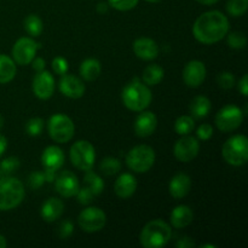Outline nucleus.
<instances>
[{
  "mask_svg": "<svg viewBox=\"0 0 248 248\" xmlns=\"http://www.w3.org/2000/svg\"><path fill=\"white\" fill-rule=\"evenodd\" d=\"M206 65L201 61H190L183 70L184 84L189 87H199L206 79Z\"/></svg>",
  "mask_w": 248,
  "mask_h": 248,
  "instance_id": "2eb2a0df",
  "label": "nucleus"
},
{
  "mask_svg": "<svg viewBox=\"0 0 248 248\" xmlns=\"http://www.w3.org/2000/svg\"><path fill=\"white\" fill-rule=\"evenodd\" d=\"M93 196L94 195L92 194V191L90 190L87 186H84V188H79V190H78V193H77L78 201H79V203H81V205H84V206L91 203Z\"/></svg>",
  "mask_w": 248,
  "mask_h": 248,
  "instance_id": "a19ab883",
  "label": "nucleus"
},
{
  "mask_svg": "<svg viewBox=\"0 0 248 248\" xmlns=\"http://www.w3.org/2000/svg\"><path fill=\"white\" fill-rule=\"evenodd\" d=\"M191 189V178L186 173L174 174L170 181L169 190L172 198L174 199H183L189 194Z\"/></svg>",
  "mask_w": 248,
  "mask_h": 248,
  "instance_id": "aec40b11",
  "label": "nucleus"
},
{
  "mask_svg": "<svg viewBox=\"0 0 248 248\" xmlns=\"http://www.w3.org/2000/svg\"><path fill=\"white\" fill-rule=\"evenodd\" d=\"M165 77V70L161 65L159 64H149L143 72V81H144L145 85L148 86H156L157 84L162 81Z\"/></svg>",
  "mask_w": 248,
  "mask_h": 248,
  "instance_id": "bb28decb",
  "label": "nucleus"
},
{
  "mask_svg": "<svg viewBox=\"0 0 248 248\" xmlns=\"http://www.w3.org/2000/svg\"><path fill=\"white\" fill-rule=\"evenodd\" d=\"M222 154L232 166H242L248 160V140L244 135H235L224 143Z\"/></svg>",
  "mask_w": 248,
  "mask_h": 248,
  "instance_id": "39448f33",
  "label": "nucleus"
},
{
  "mask_svg": "<svg viewBox=\"0 0 248 248\" xmlns=\"http://www.w3.org/2000/svg\"><path fill=\"white\" fill-rule=\"evenodd\" d=\"M230 23L223 12L212 10L196 18L193 26V34L198 41L205 45H212L224 39L229 33Z\"/></svg>",
  "mask_w": 248,
  "mask_h": 248,
  "instance_id": "f257e3e1",
  "label": "nucleus"
},
{
  "mask_svg": "<svg viewBox=\"0 0 248 248\" xmlns=\"http://www.w3.org/2000/svg\"><path fill=\"white\" fill-rule=\"evenodd\" d=\"M45 126V121L41 118H31L27 121L26 124V131L29 136L31 137H38L41 135Z\"/></svg>",
  "mask_w": 248,
  "mask_h": 248,
  "instance_id": "f704fd0d",
  "label": "nucleus"
},
{
  "mask_svg": "<svg viewBox=\"0 0 248 248\" xmlns=\"http://www.w3.org/2000/svg\"><path fill=\"white\" fill-rule=\"evenodd\" d=\"M70 161L80 171L93 169L96 149L89 140H78L70 148Z\"/></svg>",
  "mask_w": 248,
  "mask_h": 248,
  "instance_id": "0eeeda50",
  "label": "nucleus"
},
{
  "mask_svg": "<svg viewBox=\"0 0 248 248\" xmlns=\"http://www.w3.org/2000/svg\"><path fill=\"white\" fill-rule=\"evenodd\" d=\"M73 232H74V225H73V223L70 222V220H63V222H61V224L58 225L57 235L60 236V239H69L73 235Z\"/></svg>",
  "mask_w": 248,
  "mask_h": 248,
  "instance_id": "4c0bfd02",
  "label": "nucleus"
},
{
  "mask_svg": "<svg viewBox=\"0 0 248 248\" xmlns=\"http://www.w3.org/2000/svg\"><path fill=\"white\" fill-rule=\"evenodd\" d=\"M85 172H86V173H85L84 182L85 184H86L87 188L92 191V194H93L94 196L102 194V191L104 190L103 179H102L96 172L92 171V170H89V171H85Z\"/></svg>",
  "mask_w": 248,
  "mask_h": 248,
  "instance_id": "cd10ccee",
  "label": "nucleus"
},
{
  "mask_svg": "<svg viewBox=\"0 0 248 248\" xmlns=\"http://www.w3.org/2000/svg\"><path fill=\"white\" fill-rule=\"evenodd\" d=\"M108 7L109 6L107 2H99V4L97 5V12H98V14H107Z\"/></svg>",
  "mask_w": 248,
  "mask_h": 248,
  "instance_id": "09e8293b",
  "label": "nucleus"
},
{
  "mask_svg": "<svg viewBox=\"0 0 248 248\" xmlns=\"http://www.w3.org/2000/svg\"><path fill=\"white\" fill-rule=\"evenodd\" d=\"M50 137L57 143H67L74 137L75 126L69 116L64 114H55L47 123Z\"/></svg>",
  "mask_w": 248,
  "mask_h": 248,
  "instance_id": "6e6552de",
  "label": "nucleus"
},
{
  "mask_svg": "<svg viewBox=\"0 0 248 248\" xmlns=\"http://www.w3.org/2000/svg\"><path fill=\"white\" fill-rule=\"evenodd\" d=\"M157 127V118L152 111H143L137 116L135 121V133L138 137H149L155 132Z\"/></svg>",
  "mask_w": 248,
  "mask_h": 248,
  "instance_id": "f3484780",
  "label": "nucleus"
},
{
  "mask_svg": "<svg viewBox=\"0 0 248 248\" xmlns=\"http://www.w3.org/2000/svg\"><path fill=\"white\" fill-rule=\"evenodd\" d=\"M44 176H45V182L52 183L55 182L56 177H57V171H52V170H46L44 171Z\"/></svg>",
  "mask_w": 248,
  "mask_h": 248,
  "instance_id": "49530a36",
  "label": "nucleus"
},
{
  "mask_svg": "<svg viewBox=\"0 0 248 248\" xmlns=\"http://www.w3.org/2000/svg\"><path fill=\"white\" fill-rule=\"evenodd\" d=\"M227 43L229 47L235 48V50H241V48H244L247 45V36L242 31H232L228 35Z\"/></svg>",
  "mask_w": 248,
  "mask_h": 248,
  "instance_id": "72a5a7b5",
  "label": "nucleus"
},
{
  "mask_svg": "<svg viewBox=\"0 0 248 248\" xmlns=\"http://www.w3.org/2000/svg\"><path fill=\"white\" fill-rule=\"evenodd\" d=\"M64 212V203L57 198H50L41 206V217L45 222L52 223L60 219L61 216Z\"/></svg>",
  "mask_w": 248,
  "mask_h": 248,
  "instance_id": "4be33fe9",
  "label": "nucleus"
},
{
  "mask_svg": "<svg viewBox=\"0 0 248 248\" xmlns=\"http://www.w3.org/2000/svg\"><path fill=\"white\" fill-rule=\"evenodd\" d=\"M79 72L82 79L86 80V81H93L101 75V62L96 58H87L80 64Z\"/></svg>",
  "mask_w": 248,
  "mask_h": 248,
  "instance_id": "b1692460",
  "label": "nucleus"
},
{
  "mask_svg": "<svg viewBox=\"0 0 248 248\" xmlns=\"http://www.w3.org/2000/svg\"><path fill=\"white\" fill-rule=\"evenodd\" d=\"M145 1H148V2H159V1H161V0H145Z\"/></svg>",
  "mask_w": 248,
  "mask_h": 248,
  "instance_id": "5fc2aeb1",
  "label": "nucleus"
},
{
  "mask_svg": "<svg viewBox=\"0 0 248 248\" xmlns=\"http://www.w3.org/2000/svg\"><path fill=\"white\" fill-rule=\"evenodd\" d=\"M40 48V44L31 38H21L15 43L12 47V60L19 65L31 64Z\"/></svg>",
  "mask_w": 248,
  "mask_h": 248,
  "instance_id": "9b49d317",
  "label": "nucleus"
},
{
  "mask_svg": "<svg viewBox=\"0 0 248 248\" xmlns=\"http://www.w3.org/2000/svg\"><path fill=\"white\" fill-rule=\"evenodd\" d=\"M245 113L235 104L224 106L216 115V126L219 131L227 133L237 130L244 121Z\"/></svg>",
  "mask_w": 248,
  "mask_h": 248,
  "instance_id": "1a4fd4ad",
  "label": "nucleus"
},
{
  "mask_svg": "<svg viewBox=\"0 0 248 248\" xmlns=\"http://www.w3.org/2000/svg\"><path fill=\"white\" fill-rule=\"evenodd\" d=\"M78 223L84 232H97L106 227L107 216L101 208L87 207L80 212Z\"/></svg>",
  "mask_w": 248,
  "mask_h": 248,
  "instance_id": "9d476101",
  "label": "nucleus"
},
{
  "mask_svg": "<svg viewBox=\"0 0 248 248\" xmlns=\"http://www.w3.org/2000/svg\"><path fill=\"white\" fill-rule=\"evenodd\" d=\"M2 127H4V118H2V115L0 114V130H1Z\"/></svg>",
  "mask_w": 248,
  "mask_h": 248,
  "instance_id": "603ef678",
  "label": "nucleus"
},
{
  "mask_svg": "<svg viewBox=\"0 0 248 248\" xmlns=\"http://www.w3.org/2000/svg\"><path fill=\"white\" fill-rule=\"evenodd\" d=\"M202 247H206V248H215L216 246H213V245H203Z\"/></svg>",
  "mask_w": 248,
  "mask_h": 248,
  "instance_id": "864d4df0",
  "label": "nucleus"
},
{
  "mask_svg": "<svg viewBox=\"0 0 248 248\" xmlns=\"http://www.w3.org/2000/svg\"><path fill=\"white\" fill-rule=\"evenodd\" d=\"M137 190V179L131 173H123L114 184V191L120 199H128Z\"/></svg>",
  "mask_w": 248,
  "mask_h": 248,
  "instance_id": "412c9836",
  "label": "nucleus"
},
{
  "mask_svg": "<svg viewBox=\"0 0 248 248\" xmlns=\"http://www.w3.org/2000/svg\"><path fill=\"white\" fill-rule=\"evenodd\" d=\"M196 1L200 2V4H202V5H213V4H216L218 0H196Z\"/></svg>",
  "mask_w": 248,
  "mask_h": 248,
  "instance_id": "8fccbe9b",
  "label": "nucleus"
},
{
  "mask_svg": "<svg viewBox=\"0 0 248 248\" xmlns=\"http://www.w3.org/2000/svg\"><path fill=\"white\" fill-rule=\"evenodd\" d=\"M159 45L150 38H138L133 43V52L143 61L155 60L159 55Z\"/></svg>",
  "mask_w": 248,
  "mask_h": 248,
  "instance_id": "a211bd4d",
  "label": "nucleus"
},
{
  "mask_svg": "<svg viewBox=\"0 0 248 248\" xmlns=\"http://www.w3.org/2000/svg\"><path fill=\"white\" fill-rule=\"evenodd\" d=\"M248 9V0H228L227 11L234 17L244 16Z\"/></svg>",
  "mask_w": 248,
  "mask_h": 248,
  "instance_id": "473e14b6",
  "label": "nucleus"
},
{
  "mask_svg": "<svg viewBox=\"0 0 248 248\" xmlns=\"http://www.w3.org/2000/svg\"><path fill=\"white\" fill-rule=\"evenodd\" d=\"M41 164H43L44 169L58 171L64 164L63 150L56 145L47 147L46 149H44L43 154H41Z\"/></svg>",
  "mask_w": 248,
  "mask_h": 248,
  "instance_id": "6ab92c4d",
  "label": "nucleus"
},
{
  "mask_svg": "<svg viewBox=\"0 0 248 248\" xmlns=\"http://www.w3.org/2000/svg\"><path fill=\"white\" fill-rule=\"evenodd\" d=\"M170 219H171L172 227L176 228V229H183V228L190 225L191 222H193V210L186 205L177 206L172 210Z\"/></svg>",
  "mask_w": 248,
  "mask_h": 248,
  "instance_id": "5701e85b",
  "label": "nucleus"
},
{
  "mask_svg": "<svg viewBox=\"0 0 248 248\" xmlns=\"http://www.w3.org/2000/svg\"><path fill=\"white\" fill-rule=\"evenodd\" d=\"M24 195V186L18 178L11 176L0 178V211L16 208L23 201Z\"/></svg>",
  "mask_w": 248,
  "mask_h": 248,
  "instance_id": "20e7f679",
  "label": "nucleus"
},
{
  "mask_svg": "<svg viewBox=\"0 0 248 248\" xmlns=\"http://www.w3.org/2000/svg\"><path fill=\"white\" fill-rule=\"evenodd\" d=\"M55 91V79L47 70H41L33 79V92L39 99L51 98Z\"/></svg>",
  "mask_w": 248,
  "mask_h": 248,
  "instance_id": "ddd939ff",
  "label": "nucleus"
},
{
  "mask_svg": "<svg viewBox=\"0 0 248 248\" xmlns=\"http://www.w3.org/2000/svg\"><path fill=\"white\" fill-rule=\"evenodd\" d=\"M6 246H7L6 239H5L2 235H0V248H5Z\"/></svg>",
  "mask_w": 248,
  "mask_h": 248,
  "instance_id": "3c124183",
  "label": "nucleus"
},
{
  "mask_svg": "<svg viewBox=\"0 0 248 248\" xmlns=\"http://www.w3.org/2000/svg\"><path fill=\"white\" fill-rule=\"evenodd\" d=\"M56 191L63 198H73L80 188L77 174L70 171H63L55 179Z\"/></svg>",
  "mask_w": 248,
  "mask_h": 248,
  "instance_id": "4468645a",
  "label": "nucleus"
},
{
  "mask_svg": "<svg viewBox=\"0 0 248 248\" xmlns=\"http://www.w3.org/2000/svg\"><path fill=\"white\" fill-rule=\"evenodd\" d=\"M31 67L35 72H41V70H45L46 62L44 58L41 57H34V60L31 61Z\"/></svg>",
  "mask_w": 248,
  "mask_h": 248,
  "instance_id": "c03bdc74",
  "label": "nucleus"
},
{
  "mask_svg": "<svg viewBox=\"0 0 248 248\" xmlns=\"http://www.w3.org/2000/svg\"><path fill=\"white\" fill-rule=\"evenodd\" d=\"M21 166V161L16 156H9L0 161V178L1 177L11 176L18 167Z\"/></svg>",
  "mask_w": 248,
  "mask_h": 248,
  "instance_id": "2f4dec72",
  "label": "nucleus"
},
{
  "mask_svg": "<svg viewBox=\"0 0 248 248\" xmlns=\"http://www.w3.org/2000/svg\"><path fill=\"white\" fill-rule=\"evenodd\" d=\"M211 108H212L211 101L205 96H196L189 106L191 118L198 119V120L206 118L210 113Z\"/></svg>",
  "mask_w": 248,
  "mask_h": 248,
  "instance_id": "393cba45",
  "label": "nucleus"
},
{
  "mask_svg": "<svg viewBox=\"0 0 248 248\" xmlns=\"http://www.w3.org/2000/svg\"><path fill=\"white\" fill-rule=\"evenodd\" d=\"M239 91L240 93H242V96L247 97L248 96V77L247 74H245L242 77V79L239 82Z\"/></svg>",
  "mask_w": 248,
  "mask_h": 248,
  "instance_id": "a18cd8bd",
  "label": "nucleus"
},
{
  "mask_svg": "<svg viewBox=\"0 0 248 248\" xmlns=\"http://www.w3.org/2000/svg\"><path fill=\"white\" fill-rule=\"evenodd\" d=\"M196 136L198 138H200L201 140H208L210 138H212L213 136V127L210 124H202L198 127L196 130Z\"/></svg>",
  "mask_w": 248,
  "mask_h": 248,
  "instance_id": "79ce46f5",
  "label": "nucleus"
},
{
  "mask_svg": "<svg viewBox=\"0 0 248 248\" xmlns=\"http://www.w3.org/2000/svg\"><path fill=\"white\" fill-rule=\"evenodd\" d=\"M68 68H69V65H68V61L65 60L64 57L57 56V57L53 58L52 69H53V72L56 73V74L61 75V77H62V75H64V74H67Z\"/></svg>",
  "mask_w": 248,
  "mask_h": 248,
  "instance_id": "ea45409f",
  "label": "nucleus"
},
{
  "mask_svg": "<svg viewBox=\"0 0 248 248\" xmlns=\"http://www.w3.org/2000/svg\"><path fill=\"white\" fill-rule=\"evenodd\" d=\"M16 63L11 57L0 55V84H7L16 77Z\"/></svg>",
  "mask_w": 248,
  "mask_h": 248,
  "instance_id": "a878e982",
  "label": "nucleus"
},
{
  "mask_svg": "<svg viewBox=\"0 0 248 248\" xmlns=\"http://www.w3.org/2000/svg\"><path fill=\"white\" fill-rule=\"evenodd\" d=\"M99 170H101L102 173H104L106 176H114V174L120 172L121 162L120 160L116 159V157L108 156L106 157V159L102 160L101 165H99Z\"/></svg>",
  "mask_w": 248,
  "mask_h": 248,
  "instance_id": "7c9ffc66",
  "label": "nucleus"
},
{
  "mask_svg": "<svg viewBox=\"0 0 248 248\" xmlns=\"http://www.w3.org/2000/svg\"><path fill=\"white\" fill-rule=\"evenodd\" d=\"M60 91L68 98L78 99L85 94L86 87L84 81L75 75L64 74L60 80Z\"/></svg>",
  "mask_w": 248,
  "mask_h": 248,
  "instance_id": "dca6fc26",
  "label": "nucleus"
},
{
  "mask_svg": "<svg viewBox=\"0 0 248 248\" xmlns=\"http://www.w3.org/2000/svg\"><path fill=\"white\" fill-rule=\"evenodd\" d=\"M217 81H218V85H219L222 89L229 90V89H232V87L235 86V82H236V80H235V77L232 73L223 72V73H220L219 77L217 78Z\"/></svg>",
  "mask_w": 248,
  "mask_h": 248,
  "instance_id": "e433bc0d",
  "label": "nucleus"
},
{
  "mask_svg": "<svg viewBox=\"0 0 248 248\" xmlns=\"http://www.w3.org/2000/svg\"><path fill=\"white\" fill-rule=\"evenodd\" d=\"M172 237V229L166 222L154 219L147 223L140 235V241L144 248H160L166 246Z\"/></svg>",
  "mask_w": 248,
  "mask_h": 248,
  "instance_id": "f03ea898",
  "label": "nucleus"
},
{
  "mask_svg": "<svg viewBox=\"0 0 248 248\" xmlns=\"http://www.w3.org/2000/svg\"><path fill=\"white\" fill-rule=\"evenodd\" d=\"M199 152H200V143L190 135H186L179 138L173 148L174 156L181 162L193 161L198 156Z\"/></svg>",
  "mask_w": 248,
  "mask_h": 248,
  "instance_id": "f8f14e48",
  "label": "nucleus"
},
{
  "mask_svg": "<svg viewBox=\"0 0 248 248\" xmlns=\"http://www.w3.org/2000/svg\"><path fill=\"white\" fill-rule=\"evenodd\" d=\"M124 106L132 111H142L152 103L153 94L148 85L132 81L126 85L121 93Z\"/></svg>",
  "mask_w": 248,
  "mask_h": 248,
  "instance_id": "7ed1b4c3",
  "label": "nucleus"
},
{
  "mask_svg": "<svg viewBox=\"0 0 248 248\" xmlns=\"http://www.w3.org/2000/svg\"><path fill=\"white\" fill-rule=\"evenodd\" d=\"M176 246L178 248H193L195 247V242H194L190 237L184 236L176 242Z\"/></svg>",
  "mask_w": 248,
  "mask_h": 248,
  "instance_id": "37998d69",
  "label": "nucleus"
},
{
  "mask_svg": "<svg viewBox=\"0 0 248 248\" xmlns=\"http://www.w3.org/2000/svg\"><path fill=\"white\" fill-rule=\"evenodd\" d=\"M7 149V140L5 136H2L1 133H0V157L4 155L5 150Z\"/></svg>",
  "mask_w": 248,
  "mask_h": 248,
  "instance_id": "de8ad7c7",
  "label": "nucleus"
},
{
  "mask_svg": "<svg viewBox=\"0 0 248 248\" xmlns=\"http://www.w3.org/2000/svg\"><path fill=\"white\" fill-rule=\"evenodd\" d=\"M155 152L147 144L133 147L126 155V165L136 173H145L155 164Z\"/></svg>",
  "mask_w": 248,
  "mask_h": 248,
  "instance_id": "423d86ee",
  "label": "nucleus"
},
{
  "mask_svg": "<svg viewBox=\"0 0 248 248\" xmlns=\"http://www.w3.org/2000/svg\"><path fill=\"white\" fill-rule=\"evenodd\" d=\"M23 24L27 33L31 36H33V38L40 35L44 31V23L38 15H29V16H27Z\"/></svg>",
  "mask_w": 248,
  "mask_h": 248,
  "instance_id": "c85d7f7f",
  "label": "nucleus"
},
{
  "mask_svg": "<svg viewBox=\"0 0 248 248\" xmlns=\"http://www.w3.org/2000/svg\"><path fill=\"white\" fill-rule=\"evenodd\" d=\"M45 183V176H44V172L34 171L29 174L28 178V186L29 188L33 189V190H36V189L41 188Z\"/></svg>",
  "mask_w": 248,
  "mask_h": 248,
  "instance_id": "58836bf2",
  "label": "nucleus"
},
{
  "mask_svg": "<svg viewBox=\"0 0 248 248\" xmlns=\"http://www.w3.org/2000/svg\"><path fill=\"white\" fill-rule=\"evenodd\" d=\"M140 0H108L109 5L118 11H130L137 6Z\"/></svg>",
  "mask_w": 248,
  "mask_h": 248,
  "instance_id": "c9c22d12",
  "label": "nucleus"
},
{
  "mask_svg": "<svg viewBox=\"0 0 248 248\" xmlns=\"http://www.w3.org/2000/svg\"><path fill=\"white\" fill-rule=\"evenodd\" d=\"M194 128H195V119L191 118L190 115L179 116L174 123V131L181 136L190 135Z\"/></svg>",
  "mask_w": 248,
  "mask_h": 248,
  "instance_id": "c756f323",
  "label": "nucleus"
}]
</instances>
